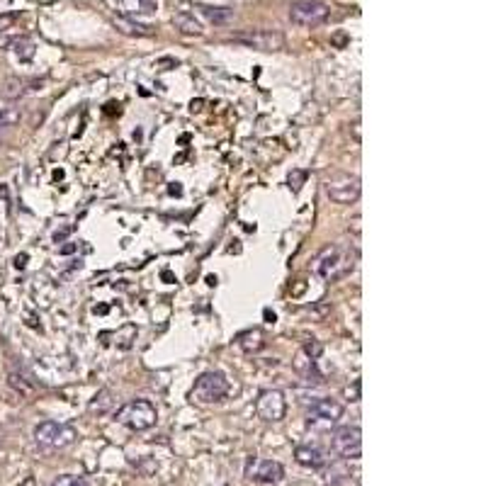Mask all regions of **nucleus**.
I'll return each instance as SVG.
<instances>
[{
	"label": "nucleus",
	"instance_id": "nucleus-4",
	"mask_svg": "<svg viewBox=\"0 0 486 486\" xmlns=\"http://www.w3.org/2000/svg\"><path fill=\"white\" fill-rule=\"evenodd\" d=\"M331 17V8L323 0H294L289 6V20L302 27H318Z\"/></svg>",
	"mask_w": 486,
	"mask_h": 486
},
{
	"label": "nucleus",
	"instance_id": "nucleus-18",
	"mask_svg": "<svg viewBox=\"0 0 486 486\" xmlns=\"http://www.w3.org/2000/svg\"><path fill=\"white\" fill-rule=\"evenodd\" d=\"M199 10H202V15L207 17L209 22H214V25H226V22L233 17V10H228V8H209V6H202Z\"/></svg>",
	"mask_w": 486,
	"mask_h": 486
},
{
	"label": "nucleus",
	"instance_id": "nucleus-2",
	"mask_svg": "<svg viewBox=\"0 0 486 486\" xmlns=\"http://www.w3.org/2000/svg\"><path fill=\"white\" fill-rule=\"evenodd\" d=\"M114 418H117L122 426L132 428V431H149V428H154L156 421H159V411H156L154 404L146 402V399H134V402H127L125 406L119 408V411L114 413Z\"/></svg>",
	"mask_w": 486,
	"mask_h": 486
},
{
	"label": "nucleus",
	"instance_id": "nucleus-8",
	"mask_svg": "<svg viewBox=\"0 0 486 486\" xmlns=\"http://www.w3.org/2000/svg\"><path fill=\"white\" fill-rule=\"evenodd\" d=\"M331 445L345 460H357L362 452V431L357 426H341L333 433Z\"/></svg>",
	"mask_w": 486,
	"mask_h": 486
},
{
	"label": "nucleus",
	"instance_id": "nucleus-5",
	"mask_svg": "<svg viewBox=\"0 0 486 486\" xmlns=\"http://www.w3.org/2000/svg\"><path fill=\"white\" fill-rule=\"evenodd\" d=\"M326 195L336 204H352L360 197V180L350 173H331L323 180Z\"/></svg>",
	"mask_w": 486,
	"mask_h": 486
},
{
	"label": "nucleus",
	"instance_id": "nucleus-15",
	"mask_svg": "<svg viewBox=\"0 0 486 486\" xmlns=\"http://www.w3.org/2000/svg\"><path fill=\"white\" fill-rule=\"evenodd\" d=\"M114 27H117L119 32H125V35H132V37H146V35H151L149 27L139 25V22L129 20V17H114Z\"/></svg>",
	"mask_w": 486,
	"mask_h": 486
},
{
	"label": "nucleus",
	"instance_id": "nucleus-10",
	"mask_svg": "<svg viewBox=\"0 0 486 486\" xmlns=\"http://www.w3.org/2000/svg\"><path fill=\"white\" fill-rule=\"evenodd\" d=\"M233 42L246 46H253V49L260 51H278L285 46V37L280 32H270V30H258V32H246V35H236Z\"/></svg>",
	"mask_w": 486,
	"mask_h": 486
},
{
	"label": "nucleus",
	"instance_id": "nucleus-11",
	"mask_svg": "<svg viewBox=\"0 0 486 486\" xmlns=\"http://www.w3.org/2000/svg\"><path fill=\"white\" fill-rule=\"evenodd\" d=\"M249 479L258 481V484H278L285 476V467L278 460H253L246 469Z\"/></svg>",
	"mask_w": 486,
	"mask_h": 486
},
{
	"label": "nucleus",
	"instance_id": "nucleus-24",
	"mask_svg": "<svg viewBox=\"0 0 486 486\" xmlns=\"http://www.w3.org/2000/svg\"><path fill=\"white\" fill-rule=\"evenodd\" d=\"M302 180H304V173H302V170H294V173L289 175V185H292L294 190L302 188Z\"/></svg>",
	"mask_w": 486,
	"mask_h": 486
},
{
	"label": "nucleus",
	"instance_id": "nucleus-14",
	"mask_svg": "<svg viewBox=\"0 0 486 486\" xmlns=\"http://www.w3.org/2000/svg\"><path fill=\"white\" fill-rule=\"evenodd\" d=\"M173 25L178 27L180 32H185V35H199L202 32V25H199L197 20H195L192 12H175L173 15Z\"/></svg>",
	"mask_w": 486,
	"mask_h": 486
},
{
	"label": "nucleus",
	"instance_id": "nucleus-23",
	"mask_svg": "<svg viewBox=\"0 0 486 486\" xmlns=\"http://www.w3.org/2000/svg\"><path fill=\"white\" fill-rule=\"evenodd\" d=\"M321 352H323V345L318 341H307L304 343V355L309 357V360H318V357H321Z\"/></svg>",
	"mask_w": 486,
	"mask_h": 486
},
{
	"label": "nucleus",
	"instance_id": "nucleus-19",
	"mask_svg": "<svg viewBox=\"0 0 486 486\" xmlns=\"http://www.w3.org/2000/svg\"><path fill=\"white\" fill-rule=\"evenodd\" d=\"M112 394L107 392V389H102L100 394H95V399L90 402V413H107L109 411V406H112Z\"/></svg>",
	"mask_w": 486,
	"mask_h": 486
},
{
	"label": "nucleus",
	"instance_id": "nucleus-13",
	"mask_svg": "<svg viewBox=\"0 0 486 486\" xmlns=\"http://www.w3.org/2000/svg\"><path fill=\"white\" fill-rule=\"evenodd\" d=\"M25 88H27V80H22V78H6V80H0V98H6V100H17L20 95H25Z\"/></svg>",
	"mask_w": 486,
	"mask_h": 486
},
{
	"label": "nucleus",
	"instance_id": "nucleus-22",
	"mask_svg": "<svg viewBox=\"0 0 486 486\" xmlns=\"http://www.w3.org/2000/svg\"><path fill=\"white\" fill-rule=\"evenodd\" d=\"M15 54L20 56L22 61H30L32 56H35V44H32L30 39H20V42H15Z\"/></svg>",
	"mask_w": 486,
	"mask_h": 486
},
{
	"label": "nucleus",
	"instance_id": "nucleus-21",
	"mask_svg": "<svg viewBox=\"0 0 486 486\" xmlns=\"http://www.w3.org/2000/svg\"><path fill=\"white\" fill-rule=\"evenodd\" d=\"M51 486H90L88 481L83 479V476H75V474H61L54 479V484Z\"/></svg>",
	"mask_w": 486,
	"mask_h": 486
},
{
	"label": "nucleus",
	"instance_id": "nucleus-9",
	"mask_svg": "<svg viewBox=\"0 0 486 486\" xmlns=\"http://www.w3.org/2000/svg\"><path fill=\"white\" fill-rule=\"evenodd\" d=\"M285 411H287V404H285V394L282 392H278V389H265V392L258 394V402H255V413H258L263 421H268V423L282 421Z\"/></svg>",
	"mask_w": 486,
	"mask_h": 486
},
{
	"label": "nucleus",
	"instance_id": "nucleus-3",
	"mask_svg": "<svg viewBox=\"0 0 486 486\" xmlns=\"http://www.w3.org/2000/svg\"><path fill=\"white\" fill-rule=\"evenodd\" d=\"M228 394V379L219 370H209V372L199 375L195 382L190 399L197 404H217Z\"/></svg>",
	"mask_w": 486,
	"mask_h": 486
},
{
	"label": "nucleus",
	"instance_id": "nucleus-7",
	"mask_svg": "<svg viewBox=\"0 0 486 486\" xmlns=\"http://www.w3.org/2000/svg\"><path fill=\"white\" fill-rule=\"evenodd\" d=\"M343 404L336 399H316L307 411V423L314 428H333L343 418Z\"/></svg>",
	"mask_w": 486,
	"mask_h": 486
},
{
	"label": "nucleus",
	"instance_id": "nucleus-16",
	"mask_svg": "<svg viewBox=\"0 0 486 486\" xmlns=\"http://www.w3.org/2000/svg\"><path fill=\"white\" fill-rule=\"evenodd\" d=\"M238 345H241V350L246 352H255L263 348V331H258V328H253V331H246L238 336Z\"/></svg>",
	"mask_w": 486,
	"mask_h": 486
},
{
	"label": "nucleus",
	"instance_id": "nucleus-12",
	"mask_svg": "<svg viewBox=\"0 0 486 486\" xmlns=\"http://www.w3.org/2000/svg\"><path fill=\"white\" fill-rule=\"evenodd\" d=\"M294 460H297L302 467H309V469H318V467L326 465V452H323L318 445H312V442H307V445H299L297 450H294Z\"/></svg>",
	"mask_w": 486,
	"mask_h": 486
},
{
	"label": "nucleus",
	"instance_id": "nucleus-20",
	"mask_svg": "<svg viewBox=\"0 0 486 486\" xmlns=\"http://www.w3.org/2000/svg\"><path fill=\"white\" fill-rule=\"evenodd\" d=\"M22 112L17 107H3L0 109V129H8V127H15L20 122Z\"/></svg>",
	"mask_w": 486,
	"mask_h": 486
},
{
	"label": "nucleus",
	"instance_id": "nucleus-17",
	"mask_svg": "<svg viewBox=\"0 0 486 486\" xmlns=\"http://www.w3.org/2000/svg\"><path fill=\"white\" fill-rule=\"evenodd\" d=\"M125 12L127 15H154L156 3L154 0H127Z\"/></svg>",
	"mask_w": 486,
	"mask_h": 486
},
{
	"label": "nucleus",
	"instance_id": "nucleus-6",
	"mask_svg": "<svg viewBox=\"0 0 486 486\" xmlns=\"http://www.w3.org/2000/svg\"><path fill=\"white\" fill-rule=\"evenodd\" d=\"M75 438H78V435H75L73 428L64 426V423H56V421H42L39 426L35 428L37 445L49 447V450H61V447H69Z\"/></svg>",
	"mask_w": 486,
	"mask_h": 486
},
{
	"label": "nucleus",
	"instance_id": "nucleus-1",
	"mask_svg": "<svg viewBox=\"0 0 486 486\" xmlns=\"http://www.w3.org/2000/svg\"><path fill=\"white\" fill-rule=\"evenodd\" d=\"M357 263V251L352 243L348 241H338L331 243L321 253L314 258V270H316L318 278L328 280V282H336V280L345 278L355 270Z\"/></svg>",
	"mask_w": 486,
	"mask_h": 486
}]
</instances>
